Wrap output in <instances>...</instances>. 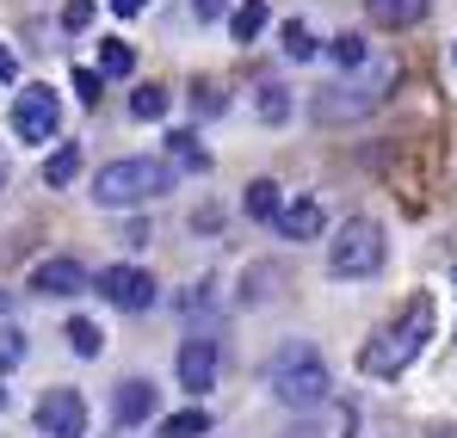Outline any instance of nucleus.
Here are the masks:
<instances>
[{
	"label": "nucleus",
	"mask_w": 457,
	"mask_h": 438,
	"mask_svg": "<svg viewBox=\"0 0 457 438\" xmlns=\"http://www.w3.org/2000/svg\"><path fill=\"white\" fill-rule=\"evenodd\" d=\"M383 253H389V247H383V228L371 217H353L328 241V272H334V278H371L383 266Z\"/></svg>",
	"instance_id": "20e7f679"
},
{
	"label": "nucleus",
	"mask_w": 457,
	"mask_h": 438,
	"mask_svg": "<svg viewBox=\"0 0 457 438\" xmlns=\"http://www.w3.org/2000/svg\"><path fill=\"white\" fill-rule=\"evenodd\" d=\"M93 285H99V296H105L112 309H130V315L154 302V278L143 272V266H105Z\"/></svg>",
	"instance_id": "0eeeda50"
},
{
	"label": "nucleus",
	"mask_w": 457,
	"mask_h": 438,
	"mask_svg": "<svg viewBox=\"0 0 457 438\" xmlns=\"http://www.w3.org/2000/svg\"><path fill=\"white\" fill-rule=\"evenodd\" d=\"M12 80H19V56L0 44V87H12Z\"/></svg>",
	"instance_id": "cd10ccee"
},
{
	"label": "nucleus",
	"mask_w": 457,
	"mask_h": 438,
	"mask_svg": "<svg viewBox=\"0 0 457 438\" xmlns=\"http://www.w3.org/2000/svg\"><path fill=\"white\" fill-rule=\"evenodd\" d=\"M0 186H6V167H0Z\"/></svg>",
	"instance_id": "72a5a7b5"
},
{
	"label": "nucleus",
	"mask_w": 457,
	"mask_h": 438,
	"mask_svg": "<svg viewBox=\"0 0 457 438\" xmlns=\"http://www.w3.org/2000/svg\"><path fill=\"white\" fill-rule=\"evenodd\" d=\"M0 408H6V389H0Z\"/></svg>",
	"instance_id": "473e14b6"
},
{
	"label": "nucleus",
	"mask_w": 457,
	"mask_h": 438,
	"mask_svg": "<svg viewBox=\"0 0 457 438\" xmlns=\"http://www.w3.org/2000/svg\"><path fill=\"white\" fill-rule=\"evenodd\" d=\"M6 309H12V296H6V291H0V315H6Z\"/></svg>",
	"instance_id": "2f4dec72"
},
{
	"label": "nucleus",
	"mask_w": 457,
	"mask_h": 438,
	"mask_svg": "<svg viewBox=\"0 0 457 438\" xmlns=\"http://www.w3.org/2000/svg\"><path fill=\"white\" fill-rule=\"evenodd\" d=\"M365 12H371V25H383V31H402V25H420L427 19V0H365Z\"/></svg>",
	"instance_id": "4468645a"
},
{
	"label": "nucleus",
	"mask_w": 457,
	"mask_h": 438,
	"mask_svg": "<svg viewBox=\"0 0 457 438\" xmlns=\"http://www.w3.org/2000/svg\"><path fill=\"white\" fill-rule=\"evenodd\" d=\"M217 365H223L217 340H211V334H192V340L179 346V389H192V395L217 389Z\"/></svg>",
	"instance_id": "1a4fd4ad"
},
{
	"label": "nucleus",
	"mask_w": 457,
	"mask_h": 438,
	"mask_svg": "<svg viewBox=\"0 0 457 438\" xmlns=\"http://www.w3.org/2000/svg\"><path fill=\"white\" fill-rule=\"evenodd\" d=\"M223 6H228V0H192V12H198V19H223Z\"/></svg>",
	"instance_id": "c85d7f7f"
},
{
	"label": "nucleus",
	"mask_w": 457,
	"mask_h": 438,
	"mask_svg": "<svg viewBox=\"0 0 457 438\" xmlns=\"http://www.w3.org/2000/svg\"><path fill=\"white\" fill-rule=\"evenodd\" d=\"M154 408H161V395H154L149 376H124V383H118V395H112V414H118V426H143Z\"/></svg>",
	"instance_id": "9b49d317"
},
{
	"label": "nucleus",
	"mask_w": 457,
	"mask_h": 438,
	"mask_svg": "<svg viewBox=\"0 0 457 438\" xmlns=\"http://www.w3.org/2000/svg\"><path fill=\"white\" fill-rule=\"evenodd\" d=\"M143 6H149V0H112V12H118V19H137Z\"/></svg>",
	"instance_id": "c756f323"
},
{
	"label": "nucleus",
	"mask_w": 457,
	"mask_h": 438,
	"mask_svg": "<svg viewBox=\"0 0 457 438\" xmlns=\"http://www.w3.org/2000/svg\"><path fill=\"white\" fill-rule=\"evenodd\" d=\"M62 334H69V346H75L80 359H99V346H105V334H99V321H87V315H75V321H69Z\"/></svg>",
	"instance_id": "6ab92c4d"
},
{
	"label": "nucleus",
	"mask_w": 457,
	"mask_h": 438,
	"mask_svg": "<svg viewBox=\"0 0 457 438\" xmlns=\"http://www.w3.org/2000/svg\"><path fill=\"white\" fill-rule=\"evenodd\" d=\"M130 112L149 124V118H167V87H137L130 93Z\"/></svg>",
	"instance_id": "b1692460"
},
{
	"label": "nucleus",
	"mask_w": 457,
	"mask_h": 438,
	"mask_svg": "<svg viewBox=\"0 0 457 438\" xmlns=\"http://www.w3.org/2000/svg\"><path fill=\"white\" fill-rule=\"evenodd\" d=\"M278 44H285V56H291V62H309V56L321 50V44H315V31H309L303 19H291V25L278 31Z\"/></svg>",
	"instance_id": "a211bd4d"
},
{
	"label": "nucleus",
	"mask_w": 457,
	"mask_h": 438,
	"mask_svg": "<svg viewBox=\"0 0 457 438\" xmlns=\"http://www.w3.org/2000/svg\"><path fill=\"white\" fill-rule=\"evenodd\" d=\"M75 173H80V148L75 143L50 148V161H44V186H69Z\"/></svg>",
	"instance_id": "f3484780"
},
{
	"label": "nucleus",
	"mask_w": 457,
	"mask_h": 438,
	"mask_svg": "<svg viewBox=\"0 0 457 438\" xmlns=\"http://www.w3.org/2000/svg\"><path fill=\"white\" fill-rule=\"evenodd\" d=\"M56 124H62V105H56L50 87H25V93L12 99V136H19V143L44 148L56 136Z\"/></svg>",
	"instance_id": "39448f33"
},
{
	"label": "nucleus",
	"mask_w": 457,
	"mask_h": 438,
	"mask_svg": "<svg viewBox=\"0 0 457 438\" xmlns=\"http://www.w3.org/2000/svg\"><path fill=\"white\" fill-rule=\"evenodd\" d=\"M427 438H457V426H439V433H427Z\"/></svg>",
	"instance_id": "7c9ffc66"
},
{
	"label": "nucleus",
	"mask_w": 457,
	"mask_h": 438,
	"mask_svg": "<svg viewBox=\"0 0 457 438\" xmlns=\"http://www.w3.org/2000/svg\"><path fill=\"white\" fill-rule=\"evenodd\" d=\"M266 383H272V395L285 401V408H321L328 401V365H321V352L309 346V340H291V346H278L272 352V370H266Z\"/></svg>",
	"instance_id": "f03ea898"
},
{
	"label": "nucleus",
	"mask_w": 457,
	"mask_h": 438,
	"mask_svg": "<svg viewBox=\"0 0 457 438\" xmlns=\"http://www.w3.org/2000/svg\"><path fill=\"white\" fill-rule=\"evenodd\" d=\"M241 211L253 222H278L285 217V192H278V179H253L247 192H241Z\"/></svg>",
	"instance_id": "ddd939ff"
},
{
	"label": "nucleus",
	"mask_w": 457,
	"mask_h": 438,
	"mask_svg": "<svg viewBox=\"0 0 457 438\" xmlns=\"http://www.w3.org/2000/svg\"><path fill=\"white\" fill-rule=\"evenodd\" d=\"M173 186V167L167 161H143V154H130V161H105L99 167V179H93V198L105 204V211H130V204H149Z\"/></svg>",
	"instance_id": "7ed1b4c3"
},
{
	"label": "nucleus",
	"mask_w": 457,
	"mask_h": 438,
	"mask_svg": "<svg viewBox=\"0 0 457 438\" xmlns=\"http://www.w3.org/2000/svg\"><path fill=\"white\" fill-rule=\"evenodd\" d=\"M427 340H433V296H408V309L359 346V370L365 376H402L427 352Z\"/></svg>",
	"instance_id": "f257e3e1"
},
{
	"label": "nucleus",
	"mask_w": 457,
	"mask_h": 438,
	"mask_svg": "<svg viewBox=\"0 0 457 438\" xmlns=\"http://www.w3.org/2000/svg\"><path fill=\"white\" fill-rule=\"evenodd\" d=\"M37 433H50V438H87V401H80L75 389H50V395L37 401Z\"/></svg>",
	"instance_id": "6e6552de"
},
{
	"label": "nucleus",
	"mask_w": 457,
	"mask_h": 438,
	"mask_svg": "<svg viewBox=\"0 0 457 438\" xmlns=\"http://www.w3.org/2000/svg\"><path fill=\"white\" fill-rule=\"evenodd\" d=\"M328 50H334V62H340V69H365V56H371L359 31H340V37H334Z\"/></svg>",
	"instance_id": "4be33fe9"
},
{
	"label": "nucleus",
	"mask_w": 457,
	"mask_h": 438,
	"mask_svg": "<svg viewBox=\"0 0 457 438\" xmlns=\"http://www.w3.org/2000/svg\"><path fill=\"white\" fill-rule=\"evenodd\" d=\"M285 241H315L321 228H328V211H321V198H297V204H285V217L272 222Z\"/></svg>",
	"instance_id": "f8f14e48"
},
{
	"label": "nucleus",
	"mask_w": 457,
	"mask_h": 438,
	"mask_svg": "<svg viewBox=\"0 0 457 438\" xmlns=\"http://www.w3.org/2000/svg\"><path fill=\"white\" fill-rule=\"evenodd\" d=\"M211 433V414L204 408H179V414H167V438H204Z\"/></svg>",
	"instance_id": "412c9836"
},
{
	"label": "nucleus",
	"mask_w": 457,
	"mask_h": 438,
	"mask_svg": "<svg viewBox=\"0 0 457 438\" xmlns=\"http://www.w3.org/2000/svg\"><path fill=\"white\" fill-rule=\"evenodd\" d=\"M12 365H25V334L19 327H0V370H12Z\"/></svg>",
	"instance_id": "393cba45"
},
{
	"label": "nucleus",
	"mask_w": 457,
	"mask_h": 438,
	"mask_svg": "<svg viewBox=\"0 0 457 438\" xmlns=\"http://www.w3.org/2000/svg\"><path fill=\"white\" fill-rule=\"evenodd\" d=\"M167 154H173L186 173H204V167H211V154L198 148V136H186V130H179V136H167Z\"/></svg>",
	"instance_id": "aec40b11"
},
{
	"label": "nucleus",
	"mask_w": 457,
	"mask_h": 438,
	"mask_svg": "<svg viewBox=\"0 0 457 438\" xmlns=\"http://www.w3.org/2000/svg\"><path fill=\"white\" fill-rule=\"evenodd\" d=\"M383 80H395V69H383L378 80H353V87H328L315 93V124H346V118H365L383 99Z\"/></svg>",
	"instance_id": "423d86ee"
},
{
	"label": "nucleus",
	"mask_w": 457,
	"mask_h": 438,
	"mask_svg": "<svg viewBox=\"0 0 457 438\" xmlns=\"http://www.w3.org/2000/svg\"><path fill=\"white\" fill-rule=\"evenodd\" d=\"M130 69H137V50H130L124 37H105V44H99V74H105V80H124Z\"/></svg>",
	"instance_id": "dca6fc26"
},
{
	"label": "nucleus",
	"mask_w": 457,
	"mask_h": 438,
	"mask_svg": "<svg viewBox=\"0 0 457 438\" xmlns=\"http://www.w3.org/2000/svg\"><path fill=\"white\" fill-rule=\"evenodd\" d=\"M62 25H69V31H87V25H93V0H69V6H62Z\"/></svg>",
	"instance_id": "a878e982"
},
{
	"label": "nucleus",
	"mask_w": 457,
	"mask_h": 438,
	"mask_svg": "<svg viewBox=\"0 0 457 438\" xmlns=\"http://www.w3.org/2000/svg\"><path fill=\"white\" fill-rule=\"evenodd\" d=\"M266 19H272V12H266V0H241V6L228 12V31H235V44H253V37L266 31Z\"/></svg>",
	"instance_id": "2eb2a0df"
},
{
	"label": "nucleus",
	"mask_w": 457,
	"mask_h": 438,
	"mask_svg": "<svg viewBox=\"0 0 457 438\" xmlns=\"http://www.w3.org/2000/svg\"><path fill=\"white\" fill-rule=\"evenodd\" d=\"M75 93H80V105H99V74L75 69Z\"/></svg>",
	"instance_id": "bb28decb"
},
{
	"label": "nucleus",
	"mask_w": 457,
	"mask_h": 438,
	"mask_svg": "<svg viewBox=\"0 0 457 438\" xmlns=\"http://www.w3.org/2000/svg\"><path fill=\"white\" fill-rule=\"evenodd\" d=\"M87 285L93 278H87V266H80L75 253H56V260H37L31 266V291H44V296H75Z\"/></svg>",
	"instance_id": "9d476101"
},
{
	"label": "nucleus",
	"mask_w": 457,
	"mask_h": 438,
	"mask_svg": "<svg viewBox=\"0 0 457 438\" xmlns=\"http://www.w3.org/2000/svg\"><path fill=\"white\" fill-rule=\"evenodd\" d=\"M260 118H266V124H285V118H291V93H285L278 80L260 87Z\"/></svg>",
	"instance_id": "5701e85b"
}]
</instances>
